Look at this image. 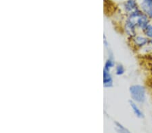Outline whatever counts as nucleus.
Returning a JSON list of instances; mask_svg holds the SVG:
<instances>
[{"mask_svg": "<svg viewBox=\"0 0 152 133\" xmlns=\"http://www.w3.org/2000/svg\"><path fill=\"white\" fill-rule=\"evenodd\" d=\"M143 34L149 40L152 39V23H150L143 31Z\"/></svg>", "mask_w": 152, "mask_h": 133, "instance_id": "1a4fd4ad", "label": "nucleus"}, {"mask_svg": "<svg viewBox=\"0 0 152 133\" xmlns=\"http://www.w3.org/2000/svg\"><path fill=\"white\" fill-rule=\"evenodd\" d=\"M126 69H125L124 66L121 63H118L115 66V73H116V75L121 76L124 74Z\"/></svg>", "mask_w": 152, "mask_h": 133, "instance_id": "6e6552de", "label": "nucleus"}, {"mask_svg": "<svg viewBox=\"0 0 152 133\" xmlns=\"http://www.w3.org/2000/svg\"><path fill=\"white\" fill-rule=\"evenodd\" d=\"M113 55L111 54L109 55L108 59L106 60V61L105 63V65H104V69H107V70H111V69L114 68V67L116 66L115 65V61L113 59Z\"/></svg>", "mask_w": 152, "mask_h": 133, "instance_id": "0eeeda50", "label": "nucleus"}, {"mask_svg": "<svg viewBox=\"0 0 152 133\" xmlns=\"http://www.w3.org/2000/svg\"><path fill=\"white\" fill-rule=\"evenodd\" d=\"M124 11L128 14L133 13V12L139 9V5L136 0H127L123 5Z\"/></svg>", "mask_w": 152, "mask_h": 133, "instance_id": "20e7f679", "label": "nucleus"}, {"mask_svg": "<svg viewBox=\"0 0 152 133\" xmlns=\"http://www.w3.org/2000/svg\"><path fill=\"white\" fill-rule=\"evenodd\" d=\"M129 93L131 100L137 104H141L146 101V89L142 85H132L129 88Z\"/></svg>", "mask_w": 152, "mask_h": 133, "instance_id": "f257e3e1", "label": "nucleus"}, {"mask_svg": "<svg viewBox=\"0 0 152 133\" xmlns=\"http://www.w3.org/2000/svg\"><path fill=\"white\" fill-rule=\"evenodd\" d=\"M129 102L130 106H131V108L132 109V110H133V113L134 114V115L139 118H143L144 114L143 112V111L139 108L138 105H137V104L131 100H130L129 101Z\"/></svg>", "mask_w": 152, "mask_h": 133, "instance_id": "423d86ee", "label": "nucleus"}, {"mask_svg": "<svg viewBox=\"0 0 152 133\" xmlns=\"http://www.w3.org/2000/svg\"><path fill=\"white\" fill-rule=\"evenodd\" d=\"M149 45H150L151 46V47H152V39L150 40V44H149Z\"/></svg>", "mask_w": 152, "mask_h": 133, "instance_id": "9b49d317", "label": "nucleus"}, {"mask_svg": "<svg viewBox=\"0 0 152 133\" xmlns=\"http://www.w3.org/2000/svg\"><path fill=\"white\" fill-rule=\"evenodd\" d=\"M130 40H131L133 47L137 49L143 48L150 44V40L148 37H146L143 34V35H137Z\"/></svg>", "mask_w": 152, "mask_h": 133, "instance_id": "f03ea898", "label": "nucleus"}, {"mask_svg": "<svg viewBox=\"0 0 152 133\" xmlns=\"http://www.w3.org/2000/svg\"><path fill=\"white\" fill-rule=\"evenodd\" d=\"M104 86L105 88H110L113 86V78L110 70L104 69Z\"/></svg>", "mask_w": 152, "mask_h": 133, "instance_id": "39448f33", "label": "nucleus"}, {"mask_svg": "<svg viewBox=\"0 0 152 133\" xmlns=\"http://www.w3.org/2000/svg\"><path fill=\"white\" fill-rule=\"evenodd\" d=\"M115 125H116V129L117 132L118 133H131L129 130L125 128L124 126H122L121 123L115 122Z\"/></svg>", "mask_w": 152, "mask_h": 133, "instance_id": "9d476101", "label": "nucleus"}, {"mask_svg": "<svg viewBox=\"0 0 152 133\" xmlns=\"http://www.w3.org/2000/svg\"><path fill=\"white\" fill-rule=\"evenodd\" d=\"M137 30L138 29H137L135 22L130 18H127L124 24V31L130 39H131L132 38L137 35Z\"/></svg>", "mask_w": 152, "mask_h": 133, "instance_id": "7ed1b4c3", "label": "nucleus"}]
</instances>
